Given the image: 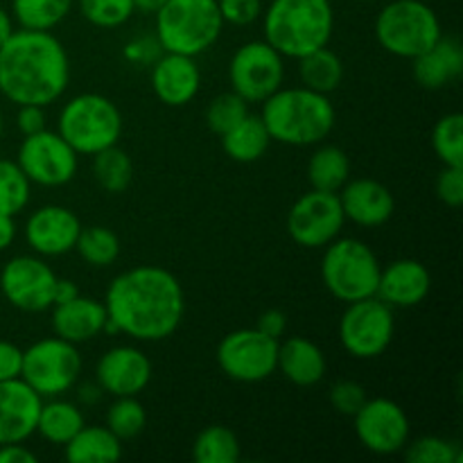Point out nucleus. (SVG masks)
I'll return each instance as SVG.
<instances>
[{"label": "nucleus", "mask_w": 463, "mask_h": 463, "mask_svg": "<svg viewBox=\"0 0 463 463\" xmlns=\"http://www.w3.org/2000/svg\"><path fill=\"white\" fill-rule=\"evenodd\" d=\"M279 344L258 328L233 330L217 346V366L235 383H262L276 373Z\"/></svg>", "instance_id": "obj_11"}, {"label": "nucleus", "mask_w": 463, "mask_h": 463, "mask_svg": "<svg viewBox=\"0 0 463 463\" xmlns=\"http://www.w3.org/2000/svg\"><path fill=\"white\" fill-rule=\"evenodd\" d=\"M127 61L131 63H143V66H152L158 57L163 54L161 43L156 41V36H138V39L129 41L122 50Z\"/></svg>", "instance_id": "obj_44"}, {"label": "nucleus", "mask_w": 463, "mask_h": 463, "mask_svg": "<svg viewBox=\"0 0 463 463\" xmlns=\"http://www.w3.org/2000/svg\"><path fill=\"white\" fill-rule=\"evenodd\" d=\"M80 217L66 206L48 203L41 206L27 217L25 240L32 251L43 258H59L75 251V242L80 238Z\"/></svg>", "instance_id": "obj_18"}, {"label": "nucleus", "mask_w": 463, "mask_h": 463, "mask_svg": "<svg viewBox=\"0 0 463 463\" xmlns=\"http://www.w3.org/2000/svg\"><path fill=\"white\" fill-rule=\"evenodd\" d=\"M71 81V61L52 32L14 30L0 45V93L14 102L48 107Z\"/></svg>", "instance_id": "obj_2"}, {"label": "nucleus", "mask_w": 463, "mask_h": 463, "mask_svg": "<svg viewBox=\"0 0 463 463\" xmlns=\"http://www.w3.org/2000/svg\"><path fill=\"white\" fill-rule=\"evenodd\" d=\"M16 163L30 184L59 188L75 179L80 154L57 131L43 129L39 134L23 136Z\"/></svg>", "instance_id": "obj_13"}, {"label": "nucleus", "mask_w": 463, "mask_h": 463, "mask_svg": "<svg viewBox=\"0 0 463 463\" xmlns=\"http://www.w3.org/2000/svg\"><path fill=\"white\" fill-rule=\"evenodd\" d=\"M120 238L107 226H81L75 251L90 267H111L120 258Z\"/></svg>", "instance_id": "obj_34"}, {"label": "nucleus", "mask_w": 463, "mask_h": 463, "mask_svg": "<svg viewBox=\"0 0 463 463\" xmlns=\"http://www.w3.org/2000/svg\"><path fill=\"white\" fill-rule=\"evenodd\" d=\"M353 419L357 439L373 455H398L410 443V416L392 398H366Z\"/></svg>", "instance_id": "obj_15"}, {"label": "nucleus", "mask_w": 463, "mask_h": 463, "mask_svg": "<svg viewBox=\"0 0 463 463\" xmlns=\"http://www.w3.org/2000/svg\"><path fill=\"white\" fill-rule=\"evenodd\" d=\"M95 383L113 398L140 396L152 383V362L136 346H113L98 360Z\"/></svg>", "instance_id": "obj_17"}, {"label": "nucleus", "mask_w": 463, "mask_h": 463, "mask_svg": "<svg viewBox=\"0 0 463 463\" xmlns=\"http://www.w3.org/2000/svg\"><path fill=\"white\" fill-rule=\"evenodd\" d=\"M265 41L285 59H301L330 43L335 12L330 0H271L262 12Z\"/></svg>", "instance_id": "obj_4"}, {"label": "nucleus", "mask_w": 463, "mask_h": 463, "mask_svg": "<svg viewBox=\"0 0 463 463\" xmlns=\"http://www.w3.org/2000/svg\"><path fill=\"white\" fill-rule=\"evenodd\" d=\"M77 297H80V288H77L75 280L57 279V283H54V292H52V306L68 303Z\"/></svg>", "instance_id": "obj_49"}, {"label": "nucleus", "mask_w": 463, "mask_h": 463, "mask_svg": "<svg viewBox=\"0 0 463 463\" xmlns=\"http://www.w3.org/2000/svg\"><path fill=\"white\" fill-rule=\"evenodd\" d=\"M396 317L393 307L378 297L346 303L339 319V342L344 351L355 360H375L393 342Z\"/></svg>", "instance_id": "obj_10"}, {"label": "nucleus", "mask_w": 463, "mask_h": 463, "mask_svg": "<svg viewBox=\"0 0 463 463\" xmlns=\"http://www.w3.org/2000/svg\"><path fill=\"white\" fill-rule=\"evenodd\" d=\"M165 0H134L136 12H145V14H154Z\"/></svg>", "instance_id": "obj_53"}, {"label": "nucleus", "mask_w": 463, "mask_h": 463, "mask_svg": "<svg viewBox=\"0 0 463 463\" xmlns=\"http://www.w3.org/2000/svg\"><path fill=\"white\" fill-rule=\"evenodd\" d=\"M364 3H371V0H364Z\"/></svg>", "instance_id": "obj_55"}, {"label": "nucleus", "mask_w": 463, "mask_h": 463, "mask_svg": "<svg viewBox=\"0 0 463 463\" xmlns=\"http://www.w3.org/2000/svg\"><path fill=\"white\" fill-rule=\"evenodd\" d=\"M109 333L136 342H163L179 330L185 294L179 279L165 267L140 265L111 280L104 297Z\"/></svg>", "instance_id": "obj_1"}, {"label": "nucleus", "mask_w": 463, "mask_h": 463, "mask_svg": "<svg viewBox=\"0 0 463 463\" xmlns=\"http://www.w3.org/2000/svg\"><path fill=\"white\" fill-rule=\"evenodd\" d=\"M93 176L98 185L107 193H125L134 179V163L131 156L118 145L102 149L93 156Z\"/></svg>", "instance_id": "obj_33"}, {"label": "nucleus", "mask_w": 463, "mask_h": 463, "mask_svg": "<svg viewBox=\"0 0 463 463\" xmlns=\"http://www.w3.org/2000/svg\"><path fill=\"white\" fill-rule=\"evenodd\" d=\"M12 32H14L12 16H9L7 9L0 7V45H3L9 36H12Z\"/></svg>", "instance_id": "obj_52"}, {"label": "nucleus", "mask_w": 463, "mask_h": 463, "mask_svg": "<svg viewBox=\"0 0 463 463\" xmlns=\"http://www.w3.org/2000/svg\"><path fill=\"white\" fill-rule=\"evenodd\" d=\"M32 184L16 161L0 158V213L18 215L30 203Z\"/></svg>", "instance_id": "obj_36"}, {"label": "nucleus", "mask_w": 463, "mask_h": 463, "mask_svg": "<svg viewBox=\"0 0 463 463\" xmlns=\"http://www.w3.org/2000/svg\"><path fill=\"white\" fill-rule=\"evenodd\" d=\"M39 457L23 443H5L0 446V463H36Z\"/></svg>", "instance_id": "obj_48"}, {"label": "nucleus", "mask_w": 463, "mask_h": 463, "mask_svg": "<svg viewBox=\"0 0 463 463\" xmlns=\"http://www.w3.org/2000/svg\"><path fill=\"white\" fill-rule=\"evenodd\" d=\"M249 113V102L244 98H240L235 90L229 93H222L208 104L206 109V125L211 127V131H215L217 136L226 134L229 129H233L240 120Z\"/></svg>", "instance_id": "obj_40"}, {"label": "nucleus", "mask_w": 463, "mask_h": 463, "mask_svg": "<svg viewBox=\"0 0 463 463\" xmlns=\"http://www.w3.org/2000/svg\"><path fill=\"white\" fill-rule=\"evenodd\" d=\"M80 14L95 27L113 30L120 27L134 16V0H75Z\"/></svg>", "instance_id": "obj_38"}, {"label": "nucleus", "mask_w": 463, "mask_h": 463, "mask_svg": "<svg viewBox=\"0 0 463 463\" xmlns=\"http://www.w3.org/2000/svg\"><path fill=\"white\" fill-rule=\"evenodd\" d=\"M262 122L271 140L289 147H312L330 136L337 122L335 104L328 95L306 86H280L262 102Z\"/></svg>", "instance_id": "obj_3"}, {"label": "nucleus", "mask_w": 463, "mask_h": 463, "mask_svg": "<svg viewBox=\"0 0 463 463\" xmlns=\"http://www.w3.org/2000/svg\"><path fill=\"white\" fill-rule=\"evenodd\" d=\"M416 84L428 90H441L463 75V45L457 36H441L437 43L411 59Z\"/></svg>", "instance_id": "obj_24"}, {"label": "nucleus", "mask_w": 463, "mask_h": 463, "mask_svg": "<svg viewBox=\"0 0 463 463\" xmlns=\"http://www.w3.org/2000/svg\"><path fill=\"white\" fill-rule=\"evenodd\" d=\"M437 197L446 206L459 208L463 203V167L443 165V170L437 176Z\"/></svg>", "instance_id": "obj_43"}, {"label": "nucleus", "mask_w": 463, "mask_h": 463, "mask_svg": "<svg viewBox=\"0 0 463 463\" xmlns=\"http://www.w3.org/2000/svg\"><path fill=\"white\" fill-rule=\"evenodd\" d=\"M410 463H461L463 452L457 441L443 437H420L402 448Z\"/></svg>", "instance_id": "obj_39"}, {"label": "nucleus", "mask_w": 463, "mask_h": 463, "mask_svg": "<svg viewBox=\"0 0 463 463\" xmlns=\"http://www.w3.org/2000/svg\"><path fill=\"white\" fill-rule=\"evenodd\" d=\"M102 396H104V389L99 387L98 383H84L77 387V401H80V405L84 407L98 405V402L102 401Z\"/></svg>", "instance_id": "obj_50"}, {"label": "nucleus", "mask_w": 463, "mask_h": 463, "mask_svg": "<svg viewBox=\"0 0 463 463\" xmlns=\"http://www.w3.org/2000/svg\"><path fill=\"white\" fill-rule=\"evenodd\" d=\"M328 362L324 351L307 337H289L279 344L276 371L297 387H315L324 380Z\"/></svg>", "instance_id": "obj_25"}, {"label": "nucleus", "mask_w": 463, "mask_h": 463, "mask_svg": "<svg viewBox=\"0 0 463 463\" xmlns=\"http://www.w3.org/2000/svg\"><path fill=\"white\" fill-rule=\"evenodd\" d=\"M297 61L301 86H306V89L330 95L333 90L339 89V84H342L344 61L335 50L328 48V45L306 54V57L297 59Z\"/></svg>", "instance_id": "obj_30"}, {"label": "nucleus", "mask_w": 463, "mask_h": 463, "mask_svg": "<svg viewBox=\"0 0 463 463\" xmlns=\"http://www.w3.org/2000/svg\"><path fill=\"white\" fill-rule=\"evenodd\" d=\"M23 369V351L12 342L0 339V383L5 380L21 378Z\"/></svg>", "instance_id": "obj_45"}, {"label": "nucleus", "mask_w": 463, "mask_h": 463, "mask_svg": "<svg viewBox=\"0 0 463 463\" xmlns=\"http://www.w3.org/2000/svg\"><path fill=\"white\" fill-rule=\"evenodd\" d=\"M229 81L231 89L249 104H262L283 86L285 57L265 39L249 41L240 45L231 57Z\"/></svg>", "instance_id": "obj_12"}, {"label": "nucleus", "mask_w": 463, "mask_h": 463, "mask_svg": "<svg viewBox=\"0 0 463 463\" xmlns=\"http://www.w3.org/2000/svg\"><path fill=\"white\" fill-rule=\"evenodd\" d=\"M324 249L321 280L337 301L353 303L375 297L383 265L369 244L355 238H335Z\"/></svg>", "instance_id": "obj_7"}, {"label": "nucleus", "mask_w": 463, "mask_h": 463, "mask_svg": "<svg viewBox=\"0 0 463 463\" xmlns=\"http://www.w3.org/2000/svg\"><path fill=\"white\" fill-rule=\"evenodd\" d=\"M222 149L226 156L238 163H256L258 158L265 156L271 145V136L267 131L265 122L260 116L247 113L233 129L220 136Z\"/></svg>", "instance_id": "obj_28"}, {"label": "nucleus", "mask_w": 463, "mask_h": 463, "mask_svg": "<svg viewBox=\"0 0 463 463\" xmlns=\"http://www.w3.org/2000/svg\"><path fill=\"white\" fill-rule=\"evenodd\" d=\"M75 0H12V16L23 30L50 32L71 14Z\"/></svg>", "instance_id": "obj_31"}, {"label": "nucleus", "mask_w": 463, "mask_h": 463, "mask_svg": "<svg viewBox=\"0 0 463 463\" xmlns=\"http://www.w3.org/2000/svg\"><path fill=\"white\" fill-rule=\"evenodd\" d=\"M63 455L71 463H113L122 457V441L107 425H84L63 446Z\"/></svg>", "instance_id": "obj_26"}, {"label": "nucleus", "mask_w": 463, "mask_h": 463, "mask_svg": "<svg viewBox=\"0 0 463 463\" xmlns=\"http://www.w3.org/2000/svg\"><path fill=\"white\" fill-rule=\"evenodd\" d=\"M432 149L443 165L463 167V116L446 113L432 129Z\"/></svg>", "instance_id": "obj_35"}, {"label": "nucleus", "mask_w": 463, "mask_h": 463, "mask_svg": "<svg viewBox=\"0 0 463 463\" xmlns=\"http://www.w3.org/2000/svg\"><path fill=\"white\" fill-rule=\"evenodd\" d=\"M441 36L437 12L423 0H392L375 18V39L398 59H416Z\"/></svg>", "instance_id": "obj_8"}, {"label": "nucleus", "mask_w": 463, "mask_h": 463, "mask_svg": "<svg viewBox=\"0 0 463 463\" xmlns=\"http://www.w3.org/2000/svg\"><path fill=\"white\" fill-rule=\"evenodd\" d=\"M41 398L25 380H5L0 383V446L5 443H25L36 434Z\"/></svg>", "instance_id": "obj_19"}, {"label": "nucleus", "mask_w": 463, "mask_h": 463, "mask_svg": "<svg viewBox=\"0 0 463 463\" xmlns=\"http://www.w3.org/2000/svg\"><path fill=\"white\" fill-rule=\"evenodd\" d=\"M145 425H147V414L145 407L140 405L138 396H125L116 398L113 405L107 411V428L116 434L120 441H129L143 434Z\"/></svg>", "instance_id": "obj_37"}, {"label": "nucleus", "mask_w": 463, "mask_h": 463, "mask_svg": "<svg viewBox=\"0 0 463 463\" xmlns=\"http://www.w3.org/2000/svg\"><path fill=\"white\" fill-rule=\"evenodd\" d=\"M57 274L36 256H16L0 271V292L16 310L45 312L52 307Z\"/></svg>", "instance_id": "obj_16"}, {"label": "nucleus", "mask_w": 463, "mask_h": 463, "mask_svg": "<svg viewBox=\"0 0 463 463\" xmlns=\"http://www.w3.org/2000/svg\"><path fill=\"white\" fill-rule=\"evenodd\" d=\"M81 375V355L75 344L61 337H45L23 351L21 380L41 398H57L71 392Z\"/></svg>", "instance_id": "obj_9"}, {"label": "nucleus", "mask_w": 463, "mask_h": 463, "mask_svg": "<svg viewBox=\"0 0 463 463\" xmlns=\"http://www.w3.org/2000/svg\"><path fill=\"white\" fill-rule=\"evenodd\" d=\"M432 289V276L428 267L414 258H401L380 269L375 297L389 307H416L428 298Z\"/></svg>", "instance_id": "obj_20"}, {"label": "nucleus", "mask_w": 463, "mask_h": 463, "mask_svg": "<svg viewBox=\"0 0 463 463\" xmlns=\"http://www.w3.org/2000/svg\"><path fill=\"white\" fill-rule=\"evenodd\" d=\"M256 328L260 330V333H265L267 337L280 339L285 335V330H288V317L280 310H265L258 317Z\"/></svg>", "instance_id": "obj_47"}, {"label": "nucleus", "mask_w": 463, "mask_h": 463, "mask_svg": "<svg viewBox=\"0 0 463 463\" xmlns=\"http://www.w3.org/2000/svg\"><path fill=\"white\" fill-rule=\"evenodd\" d=\"M57 134L84 156L118 145L122 136V113L99 93H81L68 99L59 111Z\"/></svg>", "instance_id": "obj_6"}, {"label": "nucleus", "mask_w": 463, "mask_h": 463, "mask_svg": "<svg viewBox=\"0 0 463 463\" xmlns=\"http://www.w3.org/2000/svg\"><path fill=\"white\" fill-rule=\"evenodd\" d=\"M337 194L344 217L364 229L387 224L396 211L392 190L375 179H348Z\"/></svg>", "instance_id": "obj_21"}, {"label": "nucleus", "mask_w": 463, "mask_h": 463, "mask_svg": "<svg viewBox=\"0 0 463 463\" xmlns=\"http://www.w3.org/2000/svg\"><path fill=\"white\" fill-rule=\"evenodd\" d=\"M84 411L77 402L63 401V398H48L43 401L36 420V434L43 441L54 446H66L81 428H84Z\"/></svg>", "instance_id": "obj_27"}, {"label": "nucleus", "mask_w": 463, "mask_h": 463, "mask_svg": "<svg viewBox=\"0 0 463 463\" xmlns=\"http://www.w3.org/2000/svg\"><path fill=\"white\" fill-rule=\"evenodd\" d=\"M351 179V158L342 147L321 145L312 152L307 161V181L315 190L339 193L342 185Z\"/></svg>", "instance_id": "obj_29"}, {"label": "nucleus", "mask_w": 463, "mask_h": 463, "mask_svg": "<svg viewBox=\"0 0 463 463\" xmlns=\"http://www.w3.org/2000/svg\"><path fill=\"white\" fill-rule=\"evenodd\" d=\"M104 328H107V307L98 298L80 294L72 301L52 306L54 335L75 346L95 339L99 333H104Z\"/></svg>", "instance_id": "obj_23"}, {"label": "nucleus", "mask_w": 463, "mask_h": 463, "mask_svg": "<svg viewBox=\"0 0 463 463\" xmlns=\"http://www.w3.org/2000/svg\"><path fill=\"white\" fill-rule=\"evenodd\" d=\"M217 7L229 25H251L262 16V0H217Z\"/></svg>", "instance_id": "obj_42"}, {"label": "nucleus", "mask_w": 463, "mask_h": 463, "mask_svg": "<svg viewBox=\"0 0 463 463\" xmlns=\"http://www.w3.org/2000/svg\"><path fill=\"white\" fill-rule=\"evenodd\" d=\"M156 41L163 52L199 57L217 43L222 18L217 0H165L156 9Z\"/></svg>", "instance_id": "obj_5"}, {"label": "nucleus", "mask_w": 463, "mask_h": 463, "mask_svg": "<svg viewBox=\"0 0 463 463\" xmlns=\"http://www.w3.org/2000/svg\"><path fill=\"white\" fill-rule=\"evenodd\" d=\"M342 203L337 193L315 190L301 194L288 213L289 238L306 249H321L339 238L344 229Z\"/></svg>", "instance_id": "obj_14"}, {"label": "nucleus", "mask_w": 463, "mask_h": 463, "mask_svg": "<svg viewBox=\"0 0 463 463\" xmlns=\"http://www.w3.org/2000/svg\"><path fill=\"white\" fill-rule=\"evenodd\" d=\"M3 131H5V120H3V113H0V138H3Z\"/></svg>", "instance_id": "obj_54"}, {"label": "nucleus", "mask_w": 463, "mask_h": 463, "mask_svg": "<svg viewBox=\"0 0 463 463\" xmlns=\"http://www.w3.org/2000/svg\"><path fill=\"white\" fill-rule=\"evenodd\" d=\"M14 240H16V222H14V215L0 213V251L12 247Z\"/></svg>", "instance_id": "obj_51"}, {"label": "nucleus", "mask_w": 463, "mask_h": 463, "mask_svg": "<svg viewBox=\"0 0 463 463\" xmlns=\"http://www.w3.org/2000/svg\"><path fill=\"white\" fill-rule=\"evenodd\" d=\"M366 402V389L355 380H339L330 387V405L337 414L355 416Z\"/></svg>", "instance_id": "obj_41"}, {"label": "nucleus", "mask_w": 463, "mask_h": 463, "mask_svg": "<svg viewBox=\"0 0 463 463\" xmlns=\"http://www.w3.org/2000/svg\"><path fill=\"white\" fill-rule=\"evenodd\" d=\"M45 107H36V104H21L16 113V127L23 136L39 134V131L48 129L45 127Z\"/></svg>", "instance_id": "obj_46"}, {"label": "nucleus", "mask_w": 463, "mask_h": 463, "mask_svg": "<svg viewBox=\"0 0 463 463\" xmlns=\"http://www.w3.org/2000/svg\"><path fill=\"white\" fill-rule=\"evenodd\" d=\"M152 89L167 107H185L202 89V72L194 57L163 52L152 63Z\"/></svg>", "instance_id": "obj_22"}, {"label": "nucleus", "mask_w": 463, "mask_h": 463, "mask_svg": "<svg viewBox=\"0 0 463 463\" xmlns=\"http://www.w3.org/2000/svg\"><path fill=\"white\" fill-rule=\"evenodd\" d=\"M242 448L233 430L224 425H211L197 434L193 446V459L197 463H238Z\"/></svg>", "instance_id": "obj_32"}]
</instances>
